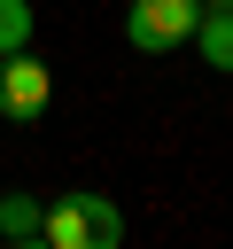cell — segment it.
Returning a JSON list of instances; mask_svg holds the SVG:
<instances>
[{"label":"cell","instance_id":"obj_1","mask_svg":"<svg viewBox=\"0 0 233 249\" xmlns=\"http://www.w3.org/2000/svg\"><path fill=\"white\" fill-rule=\"evenodd\" d=\"M124 241V218L109 195H54L39 202V249H116Z\"/></svg>","mask_w":233,"mask_h":249},{"label":"cell","instance_id":"obj_2","mask_svg":"<svg viewBox=\"0 0 233 249\" xmlns=\"http://www.w3.org/2000/svg\"><path fill=\"white\" fill-rule=\"evenodd\" d=\"M194 16H202V0H132L124 8V39L140 54H171L179 39H194Z\"/></svg>","mask_w":233,"mask_h":249},{"label":"cell","instance_id":"obj_3","mask_svg":"<svg viewBox=\"0 0 233 249\" xmlns=\"http://www.w3.org/2000/svg\"><path fill=\"white\" fill-rule=\"evenodd\" d=\"M47 93H54V78H47V62H39L31 47L0 54V117H8V124H39V117H47Z\"/></svg>","mask_w":233,"mask_h":249},{"label":"cell","instance_id":"obj_4","mask_svg":"<svg viewBox=\"0 0 233 249\" xmlns=\"http://www.w3.org/2000/svg\"><path fill=\"white\" fill-rule=\"evenodd\" d=\"M194 47H202L210 70H233V0H202V16H194Z\"/></svg>","mask_w":233,"mask_h":249},{"label":"cell","instance_id":"obj_5","mask_svg":"<svg viewBox=\"0 0 233 249\" xmlns=\"http://www.w3.org/2000/svg\"><path fill=\"white\" fill-rule=\"evenodd\" d=\"M0 241H16V249L39 241V195H0Z\"/></svg>","mask_w":233,"mask_h":249},{"label":"cell","instance_id":"obj_6","mask_svg":"<svg viewBox=\"0 0 233 249\" xmlns=\"http://www.w3.org/2000/svg\"><path fill=\"white\" fill-rule=\"evenodd\" d=\"M31 47V0H0V54Z\"/></svg>","mask_w":233,"mask_h":249}]
</instances>
